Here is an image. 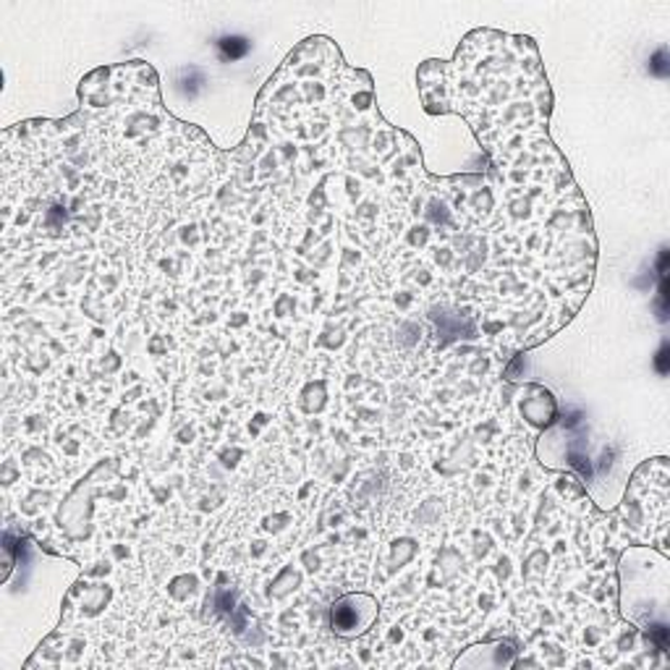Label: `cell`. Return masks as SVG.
<instances>
[{"label":"cell","mask_w":670,"mask_h":670,"mask_svg":"<svg viewBox=\"0 0 670 670\" xmlns=\"http://www.w3.org/2000/svg\"><path fill=\"white\" fill-rule=\"evenodd\" d=\"M377 618V605L373 597L351 595L343 597L333 608V631L341 636H360L373 626Z\"/></svg>","instance_id":"obj_1"}]
</instances>
